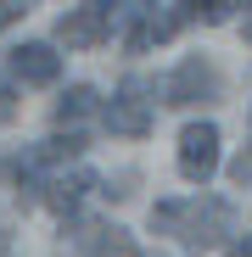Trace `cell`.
<instances>
[{
  "label": "cell",
  "instance_id": "cell-4",
  "mask_svg": "<svg viewBox=\"0 0 252 257\" xmlns=\"http://www.w3.org/2000/svg\"><path fill=\"white\" fill-rule=\"evenodd\" d=\"M151 123H157V106L146 101V84L140 78H123L112 90V101H107V128L123 135V140H146Z\"/></svg>",
  "mask_w": 252,
  "mask_h": 257
},
{
  "label": "cell",
  "instance_id": "cell-3",
  "mask_svg": "<svg viewBox=\"0 0 252 257\" xmlns=\"http://www.w3.org/2000/svg\"><path fill=\"white\" fill-rule=\"evenodd\" d=\"M219 146H224V135H219V123H185L180 128V179L185 185H207V179H213L219 174Z\"/></svg>",
  "mask_w": 252,
  "mask_h": 257
},
{
  "label": "cell",
  "instance_id": "cell-16",
  "mask_svg": "<svg viewBox=\"0 0 252 257\" xmlns=\"http://www.w3.org/2000/svg\"><path fill=\"white\" fill-rule=\"evenodd\" d=\"M0 257H12V246H6V235H0Z\"/></svg>",
  "mask_w": 252,
  "mask_h": 257
},
{
  "label": "cell",
  "instance_id": "cell-14",
  "mask_svg": "<svg viewBox=\"0 0 252 257\" xmlns=\"http://www.w3.org/2000/svg\"><path fill=\"white\" fill-rule=\"evenodd\" d=\"M235 257H252V235H241V246H235Z\"/></svg>",
  "mask_w": 252,
  "mask_h": 257
},
{
  "label": "cell",
  "instance_id": "cell-11",
  "mask_svg": "<svg viewBox=\"0 0 252 257\" xmlns=\"http://www.w3.org/2000/svg\"><path fill=\"white\" fill-rule=\"evenodd\" d=\"M230 179H235L241 190H252V151H241V157L230 162Z\"/></svg>",
  "mask_w": 252,
  "mask_h": 257
},
{
  "label": "cell",
  "instance_id": "cell-5",
  "mask_svg": "<svg viewBox=\"0 0 252 257\" xmlns=\"http://www.w3.org/2000/svg\"><path fill=\"white\" fill-rule=\"evenodd\" d=\"M107 6H112V0H84V6H73L56 23V39H62L67 51H96L101 39L112 34V12Z\"/></svg>",
  "mask_w": 252,
  "mask_h": 257
},
{
  "label": "cell",
  "instance_id": "cell-7",
  "mask_svg": "<svg viewBox=\"0 0 252 257\" xmlns=\"http://www.w3.org/2000/svg\"><path fill=\"white\" fill-rule=\"evenodd\" d=\"M62 251L67 257H135V240L118 224H84L73 240H62Z\"/></svg>",
  "mask_w": 252,
  "mask_h": 257
},
{
  "label": "cell",
  "instance_id": "cell-15",
  "mask_svg": "<svg viewBox=\"0 0 252 257\" xmlns=\"http://www.w3.org/2000/svg\"><path fill=\"white\" fill-rule=\"evenodd\" d=\"M224 6H246V12H252V0H224Z\"/></svg>",
  "mask_w": 252,
  "mask_h": 257
},
{
  "label": "cell",
  "instance_id": "cell-6",
  "mask_svg": "<svg viewBox=\"0 0 252 257\" xmlns=\"http://www.w3.org/2000/svg\"><path fill=\"white\" fill-rule=\"evenodd\" d=\"M6 67H12V78L34 84V90H45V84L62 78V56H56V45H45V39H23V45H12L6 51Z\"/></svg>",
  "mask_w": 252,
  "mask_h": 257
},
{
  "label": "cell",
  "instance_id": "cell-13",
  "mask_svg": "<svg viewBox=\"0 0 252 257\" xmlns=\"http://www.w3.org/2000/svg\"><path fill=\"white\" fill-rule=\"evenodd\" d=\"M12 117H17V90L0 78V123H12Z\"/></svg>",
  "mask_w": 252,
  "mask_h": 257
},
{
  "label": "cell",
  "instance_id": "cell-17",
  "mask_svg": "<svg viewBox=\"0 0 252 257\" xmlns=\"http://www.w3.org/2000/svg\"><path fill=\"white\" fill-rule=\"evenodd\" d=\"M246 39H252V23H246Z\"/></svg>",
  "mask_w": 252,
  "mask_h": 257
},
{
  "label": "cell",
  "instance_id": "cell-2",
  "mask_svg": "<svg viewBox=\"0 0 252 257\" xmlns=\"http://www.w3.org/2000/svg\"><path fill=\"white\" fill-rule=\"evenodd\" d=\"M219 95H224V78L207 56H185L162 78V106H213Z\"/></svg>",
  "mask_w": 252,
  "mask_h": 257
},
{
  "label": "cell",
  "instance_id": "cell-12",
  "mask_svg": "<svg viewBox=\"0 0 252 257\" xmlns=\"http://www.w3.org/2000/svg\"><path fill=\"white\" fill-rule=\"evenodd\" d=\"M28 6L34 0H0V28H12L17 17H28Z\"/></svg>",
  "mask_w": 252,
  "mask_h": 257
},
{
  "label": "cell",
  "instance_id": "cell-8",
  "mask_svg": "<svg viewBox=\"0 0 252 257\" xmlns=\"http://www.w3.org/2000/svg\"><path fill=\"white\" fill-rule=\"evenodd\" d=\"M90 190H96V174L73 168V174H51V179H45V196H39V201H45L56 218H73V212H78V201L90 196Z\"/></svg>",
  "mask_w": 252,
  "mask_h": 257
},
{
  "label": "cell",
  "instance_id": "cell-9",
  "mask_svg": "<svg viewBox=\"0 0 252 257\" xmlns=\"http://www.w3.org/2000/svg\"><path fill=\"white\" fill-rule=\"evenodd\" d=\"M90 106H96V90H90V84H73V90L56 101V123H78Z\"/></svg>",
  "mask_w": 252,
  "mask_h": 257
},
{
  "label": "cell",
  "instance_id": "cell-10",
  "mask_svg": "<svg viewBox=\"0 0 252 257\" xmlns=\"http://www.w3.org/2000/svg\"><path fill=\"white\" fill-rule=\"evenodd\" d=\"M224 23V0H180V23Z\"/></svg>",
  "mask_w": 252,
  "mask_h": 257
},
{
  "label": "cell",
  "instance_id": "cell-1",
  "mask_svg": "<svg viewBox=\"0 0 252 257\" xmlns=\"http://www.w3.org/2000/svg\"><path fill=\"white\" fill-rule=\"evenodd\" d=\"M241 224V212L230 196H213V190H202V196H185V201H157L151 207V229L157 235H174L185 251H219Z\"/></svg>",
  "mask_w": 252,
  "mask_h": 257
}]
</instances>
